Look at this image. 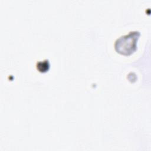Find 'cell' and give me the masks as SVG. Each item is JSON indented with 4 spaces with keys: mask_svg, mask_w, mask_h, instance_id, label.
Here are the masks:
<instances>
[{
    "mask_svg": "<svg viewBox=\"0 0 151 151\" xmlns=\"http://www.w3.org/2000/svg\"><path fill=\"white\" fill-rule=\"evenodd\" d=\"M139 35V32L133 31L117 39L115 43L116 50L122 54H131L136 49V43Z\"/></svg>",
    "mask_w": 151,
    "mask_h": 151,
    "instance_id": "1",
    "label": "cell"
},
{
    "mask_svg": "<svg viewBox=\"0 0 151 151\" xmlns=\"http://www.w3.org/2000/svg\"><path fill=\"white\" fill-rule=\"evenodd\" d=\"M50 67L48 61L45 60L43 61H40L37 64V68L40 72L47 71Z\"/></svg>",
    "mask_w": 151,
    "mask_h": 151,
    "instance_id": "2",
    "label": "cell"
}]
</instances>
